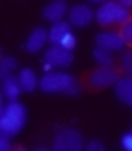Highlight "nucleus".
<instances>
[{
	"label": "nucleus",
	"mask_w": 132,
	"mask_h": 151,
	"mask_svg": "<svg viewBox=\"0 0 132 151\" xmlns=\"http://www.w3.org/2000/svg\"><path fill=\"white\" fill-rule=\"evenodd\" d=\"M25 120H27L25 106L19 104V99L9 101L0 110V132L6 137H17L21 132V128L25 126Z\"/></svg>",
	"instance_id": "1"
},
{
	"label": "nucleus",
	"mask_w": 132,
	"mask_h": 151,
	"mask_svg": "<svg viewBox=\"0 0 132 151\" xmlns=\"http://www.w3.org/2000/svg\"><path fill=\"white\" fill-rule=\"evenodd\" d=\"M81 83L68 73H46L39 79V89L46 93H66V95H78Z\"/></svg>",
	"instance_id": "2"
},
{
	"label": "nucleus",
	"mask_w": 132,
	"mask_h": 151,
	"mask_svg": "<svg viewBox=\"0 0 132 151\" xmlns=\"http://www.w3.org/2000/svg\"><path fill=\"white\" fill-rule=\"evenodd\" d=\"M120 77H122V73L113 66H97V68H91L89 73L83 75L81 85L89 91H103V89L116 85V81Z\"/></svg>",
	"instance_id": "3"
},
{
	"label": "nucleus",
	"mask_w": 132,
	"mask_h": 151,
	"mask_svg": "<svg viewBox=\"0 0 132 151\" xmlns=\"http://www.w3.org/2000/svg\"><path fill=\"white\" fill-rule=\"evenodd\" d=\"M128 19H132V13L128 6L120 4V2H103L97 13H95V21L101 25V27H120L124 25Z\"/></svg>",
	"instance_id": "4"
},
{
	"label": "nucleus",
	"mask_w": 132,
	"mask_h": 151,
	"mask_svg": "<svg viewBox=\"0 0 132 151\" xmlns=\"http://www.w3.org/2000/svg\"><path fill=\"white\" fill-rule=\"evenodd\" d=\"M54 151H81L83 149V137L74 128H62L54 139Z\"/></svg>",
	"instance_id": "5"
},
{
	"label": "nucleus",
	"mask_w": 132,
	"mask_h": 151,
	"mask_svg": "<svg viewBox=\"0 0 132 151\" xmlns=\"http://www.w3.org/2000/svg\"><path fill=\"white\" fill-rule=\"evenodd\" d=\"M72 62H74L72 50H66V48H60V46H54V48H50L44 54V64H52V66H58V68H66Z\"/></svg>",
	"instance_id": "6"
},
{
	"label": "nucleus",
	"mask_w": 132,
	"mask_h": 151,
	"mask_svg": "<svg viewBox=\"0 0 132 151\" xmlns=\"http://www.w3.org/2000/svg\"><path fill=\"white\" fill-rule=\"evenodd\" d=\"M95 19V13L89 4H74L68 11V23L72 27H87Z\"/></svg>",
	"instance_id": "7"
},
{
	"label": "nucleus",
	"mask_w": 132,
	"mask_h": 151,
	"mask_svg": "<svg viewBox=\"0 0 132 151\" xmlns=\"http://www.w3.org/2000/svg\"><path fill=\"white\" fill-rule=\"evenodd\" d=\"M95 44L99 48H105L109 52H122L126 42L122 40V35L118 31H103V33H97L95 35Z\"/></svg>",
	"instance_id": "8"
},
{
	"label": "nucleus",
	"mask_w": 132,
	"mask_h": 151,
	"mask_svg": "<svg viewBox=\"0 0 132 151\" xmlns=\"http://www.w3.org/2000/svg\"><path fill=\"white\" fill-rule=\"evenodd\" d=\"M48 42H50V31L44 29V27H35V29L29 33L27 42H25V50H27L29 54H35V52H39Z\"/></svg>",
	"instance_id": "9"
},
{
	"label": "nucleus",
	"mask_w": 132,
	"mask_h": 151,
	"mask_svg": "<svg viewBox=\"0 0 132 151\" xmlns=\"http://www.w3.org/2000/svg\"><path fill=\"white\" fill-rule=\"evenodd\" d=\"M66 11H70L68 4H66V0H54V2H50V4L44 6L41 15H44L46 21L58 23V21H62V19L66 17Z\"/></svg>",
	"instance_id": "10"
},
{
	"label": "nucleus",
	"mask_w": 132,
	"mask_h": 151,
	"mask_svg": "<svg viewBox=\"0 0 132 151\" xmlns=\"http://www.w3.org/2000/svg\"><path fill=\"white\" fill-rule=\"evenodd\" d=\"M113 89H116V97H118L124 106H132V77L122 75V77L116 81Z\"/></svg>",
	"instance_id": "11"
},
{
	"label": "nucleus",
	"mask_w": 132,
	"mask_h": 151,
	"mask_svg": "<svg viewBox=\"0 0 132 151\" xmlns=\"http://www.w3.org/2000/svg\"><path fill=\"white\" fill-rule=\"evenodd\" d=\"M23 93V85L19 81V75H9L2 79V95L9 99V101H15L19 99V95Z\"/></svg>",
	"instance_id": "12"
},
{
	"label": "nucleus",
	"mask_w": 132,
	"mask_h": 151,
	"mask_svg": "<svg viewBox=\"0 0 132 151\" xmlns=\"http://www.w3.org/2000/svg\"><path fill=\"white\" fill-rule=\"evenodd\" d=\"M19 81L23 85V91H27V93H33L39 87V79L35 77L33 68H21L19 70Z\"/></svg>",
	"instance_id": "13"
},
{
	"label": "nucleus",
	"mask_w": 132,
	"mask_h": 151,
	"mask_svg": "<svg viewBox=\"0 0 132 151\" xmlns=\"http://www.w3.org/2000/svg\"><path fill=\"white\" fill-rule=\"evenodd\" d=\"M70 23L68 21H58V23H54L52 25V29H50V42L54 44V46H58L60 44V40L66 35V33H70Z\"/></svg>",
	"instance_id": "14"
},
{
	"label": "nucleus",
	"mask_w": 132,
	"mask_h": 151,
	"mask_svg": "<svg viewBox=\"0 0 132 151\" xmlns=\"http://www.w3.org/2000/svg\"><path fill=\"white\" fill-rule=\"evenodd\" d=\"M93 58H95V62L99 64V66H113V56H111V52L109 50H105V48H95L93 50Z\"/></svg>",
	"instance_id": "15"
},
{
	"label": "nucleus",
	"mask_w": 132,
	"mask_h": 151,
	"mask_svg": "<svg viewBox=\"0 0 132 151\" xmlns=\"http://www.w3.org/2000/svg\"><path fill=\"white\" fill-rule=\"evenodd\" d=\"M118 70L122 75L132 77V48L128 52H122L120 54V58H118Z\"/></svg>",
	"instance_id": "16"
},
{
	"label": "nucleus",
	"mask_w": 132,
	"mask_h": 151,
	"mask_svg": "<svg viewBox=\"0 0 132 151\" xmlns=\"http://www.w3.org/2000/svg\"><path fill=\"white\" fill-rule=\"evenodd\" d=\"M17 68V58L15 56H2L0 58V77H9L13 75V70Z\"/></svg>",
	"instance_id": "17"
},
{
	"label": "nucleus",
	"mask_w": 132,
	"mask_h": 151,
	"mask_svg": "<svg viewBox=\"0 0 132 151\" xmlns=\"http://www.w3.org/2000/svg\"><path fill=\"white\" fill-rule=\"evenodd\" d=\"M118 33H120L122 40L126 42V46L132 48V19H128L124 25H120V27H118Z\"/></svg>",
	"instance_id": "18"
},
{
	"label": "nucleus",
	"mask_w": 132,
	"mask_h": 151,
	"mask_svg": "<svg viewBox=\"0 0 132 151\" xmlns=\"http://www.w3.org/2000/svg\"><path fill=\"white\" fill-rule=\"evenodd\" d=\"M60 48H66V50H74L76 48V37L72 35V31L70 33H66L62 40H60V44H58Z\"/></svg>",
	"instance_id": "19"
},
{
	"label": "nucleus",
	"mask_w": 132,
	"mask_h": 151,
	"mask_svg": "<svg viewBox=\"0 0 132 151\" xmlns=\"http://www.w3.org/2000/svg\"><path fill=\"white\" fill-rule=\"evenodd\" d=\"M87 149H89V151H103L105 145H103L101 141H91V143H87Z\"/></svg>",
	"instance_id": "20"
},
{
	"label": "nucleus",
	"mask_w": 132,
	"mask_h": 151,
	"mask_svg": "<svg viewBox=\"0 0 132 151\" xmlns=\"http://www.w3.org/2000/svg\"><path fill=\"white\" fill-rule=\"evenodd\" d=\"M122 147L128 149V151H132V132H126L122 137Z\"/></svg>",
	"instance_id": "21"
},
{
	"label": "nucleus",
	"mask_w": 132,
	"mask_h": 151,
	"mask_svg": "<svg viewBox=\"0 0 132 151\" xmlns=\"http://www.w3.org/2000/svg\"><path fill=\"white\" fill-rule=\"evenodd\" d=\"M0 149H2V151H9L11 149V137L0 134Z\"/></svg>",
	"instance_id": "22"
},
{
	"label": "nucleus",
	"mask_w": 132,
	"mask_h": 151,
	"mask_svg": "<svg viewBox=\"0 0 132 151\" xmlns=\"http://www.w3.org/2000/svg\"><path fill=\"white\" fill-rule=\"evenodd\" d=\"M120 4H124V6H128V9H132V0H118Z\"/></svg>",
	"instance_id": "23"
},
{
	"label": "nucleus",
	"mask_w": 132,
	"mask_h": 151,
	"mask_svg": "<svg viewBox=\"0 0 132 151\" xmlns=\"http://www.w3.org/2000/svg\"><path fill=\"white\" fill-rule=\"evenodd\" d=\"M89 2H105V0H89Z\"/></svg>",
	"instance_id": "24"
}]
</instances>
